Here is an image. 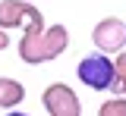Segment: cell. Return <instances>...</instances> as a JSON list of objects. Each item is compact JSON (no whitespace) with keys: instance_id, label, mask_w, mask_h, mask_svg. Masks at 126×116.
I'll return each instance as SVG.
<instances>
[{"instance_id":"cell-10","label":"cell","mask_w":126,"mask_h":116,"mask_svg":"<svg viewBox=\"0 0 126 116\" xmlns=\"http://www.w3.org/2000/svg\"><path fill=\"white\" fill-rule=\"evenodd\" d=\"M6 116H29V113H22V110H10Z\"/></svg>"},{"instance_id":"cell-11","label":"cell","mask_w":126,"mask_h":116,"mask_svg":"<svg viewBox=\"0 0 126 116\" xmlns=\"http://www.w3.org/2000/svg\"><path fill=\"white\" fill-rule=\"evenodd\" d=\"M29 3H35V0H29Z\"/></svg>"},{"instance_id":"cell-3","label":"cell","mask_w":126,"mask_h":116,"mask_svg":"<svg viewBox=\"0 0 126 116\" xmlns=\"http://www.w3.org/2000/svg\"><path fill=\"white\" fill-rule=\"evenodd\" d=\"M41 104L50 116H82V100L66 82H50L41 91Z\"/></svg>"},{"instance_id":"cell-7","label":"cell","mask_w":126,"mask_h":116,"mask_svg":"<svg viewBox=\"0 0 126 116\" xmlns=\"http://www.w3.org/2000/svg\"><path fill=\"white\" fill-rule=\"evenodd\" d=\"M113 66H117V79L110 85L113 94H126V47L120 53H113Z\"/></svg>"},{"instance_id":"cell-1","label":"cell","mask_w":126,"mask_h":116,"mask_svg":"<svg viewBox=\"0 0 126 116\" xmlns=\"http://www.w3.org/2000/svg\"><path fill=\"white\" fill-rule=\"evenodd\" d=\"M69 47V32L66 25H44V16L41 10L29 3V13H25V25H22V38H19V60L25 66H41V63H50L57 60L63 50Z\"/></svg>"},{"instance_id":"cell-2","label":"cell","mask_w":126,"mask_h":116,"mask_svg":"<svg viewBox=\"0 0 126 116\" xmlns=\"http://www.w3.org/2000/svg\"><path fill=\"white\" fill-rule=\"evenodd\" d=\"M76 75H79V82L85 85V88H92V91H110V85H113V79H117L113 57L94 50V53H88V57L79 60Z\"/></svg>"},{"instance_id":"cell-8","label":"cell","mask_w":126,"mask_h":116,"mask_svg":"<svg viewBox=\"0 0 126 116\" xmlns=\"http://www.w3.org/2000/svg\"><path fill=\"white\" fill-rule=\"evenodd\" d=\"M98 116H126V94H113L98 107Z\"/></svg>"},{"instance_id":"cell-6","label":"cell","mask_w":126,"mask_h":116,"mask_svg":"<svg viewBox=\"0 0 126 116\" xmlns=\"http://www.w3.org/2000/svg\"><path fill=\"white\" fill-rule=\"evenodd\" d=\"M25 100V88L10 75H0V110H16Z\"/></svg>"},{"instance_id":"cell-4","label":"cell","mask_w":126,"mask_h":116,"mask_svg":"<svg viewBox=\"0 0 126 116\" xmlns=\"http://www.w3.org/2000/svg\"><path fill=\"white\" fill-rule=\"evenodd\" d=\"M92 44H94V50H101V53H120V50L126 47V22L117 19V16L101 19L92 28Z\"/></svg>"},{"instance_id":"cell-5","label":"cell","mask_w":126,"mask_h":116,"mask_svg":"<svg viewBox=\"0 0 126 116\" xmlns=\"http://www.w3.org/2000/svg\"><path fill=\"white\" fill-rule=\"evenodd\" d=\"M29 13V0H0V28H22Z\"/></svg>"},{"instance_id":"cell-9","label":"cell","mask_w":126,"mask_h":116,"mask_svg":"<svg viewBox=\"0 0 126 116\" xmlns=\"http://www.w3.org/2000/svg\"><path fill=\"white\" fill-rule=\"evenodd\" d=\"M10 47V38H6V28H0V50Z\"/></svg>"}]
</instances>
